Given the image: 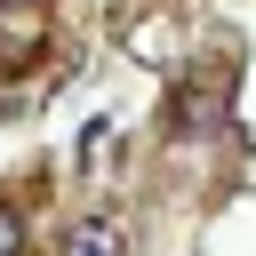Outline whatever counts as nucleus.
I'll use <instances>...</instances> for the list:
<instances>
[{"label": "nucleus", "instance_id": "obj_1", "mask_svg": "<svg viewBox=\"0 0 256 256\" xmlns=\"http://www.w3.org/2000/svg\"><path fill=\"white\" fill-rule=\"evenodd\" d=\"M64 256H120V232H112L104 216H88V224L64 232Z\"/></svg>", "mask_w": 256, "mask_h": 256}, {"label": "nucleus", "instance_id": "obj_2", "mask_svg": "<svg viewBox=\"0 0 256 256\" xmlns=\"http://www.w3.org/2000/svg\"><path fill=\"white\" fill-rule=\"evenodd\" d=\"M16 240H24V224H16V208H0V256H16Z\"/></svg>", "mask_w": 256, "mask_h": 256}]
</instances>
